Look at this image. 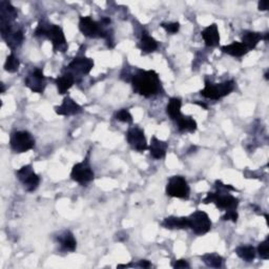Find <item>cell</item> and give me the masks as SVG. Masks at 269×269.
I'll return each mask as SVG.
<instances>
[{
  "label": "cell",
  "instance_id": "1",
  "mask_svg": "<svg viewBox=\"0 0 269 269\" xmlns=\"http://www.w3.org/2000/svg\"><path fill=\"white\" fill-rule=\"evenodd\" d=\"M134 93L149 98L158 95L162 91V84L159 75L155 71H139L132 78Z\"/></svg>",
  "mask_w": 269,
  "mask_h": 269
},
{
  "label": "cell",
  "instance_id": "2",
  "mask_svg": "<svg viewBox=\"0 0 269 269\" xmlns=\"http://www.w3.org/2000/svg\"><path fill=\"white\" fill-rule=\"evenodd\" d=\"M216 188L217 192L208 193L203 200V203H215L219 209H223L225 212L237 211L239 206V200L228 193L229 191H236V188L231 185L223 184L221 181L216 182Z\"/></svg>",
  "mask_w": 269,
  "mask_h": 269
},
{
  "label": "cell",
  "instance_id": "3",
  "mask_svg": "<svg viewBox=\"0 0 269 269\" xmlns=\"http://www.w3.org/2000/svg\"><path fill=\"white\" fill-rule=\"evenodd\" d=\"M34 35L36 37H45L53 44V49L55 52L64 53L67 49L66 39L63 33V29L56 24H52L46 20H41L38 23Z\"/></svg>",
  "mask_w": 269,
  "mask_h": 269
},
{
  "label": "cell",
  "instance_id": "4",
  "mask_svg": "<svg viewBox=\"0 0 269 269\" xmlns=\"http://www.w3.org/2000/svg\"><path fill=\"white\" fill-rule=\"evenodd\" d=\"M236 83L234 80H228L222 83H214L212 81H205V87L200 92L201 96L212 99V100H219L227 95L231 94L235 89Z\"/></svg>",
  "mask_w": 269,
  "mask_h": 269
},
{
  "label": "cell",
  "instance_id": "5",
  "mask_svg": "<svg viewBox=\"0 0 269 269\" xmlns=\"http://www.w3.org/2000/svg\"><path fill=\"white\" fill-rule=\"evenodd\" d=\"M9 146L16 154L26 153L34 148L35 139L26 131L14 132L9 138Z\"/></svg>",
  "mask_w": 269,
  "mask_h": 269
},
{
  "label": "cell",
  "instance_id": "6",
  "mask_svg": "<svg viewBox=\"0 0 269 269\" xmlns=\"http://www.w3.org/2000/svg\"><path fill=\"white\" fill-rule=\"evenodd\" d=\"M0 32H1L3 40L12 51H14L19 45H21L24 40L23 31L21 28L17 27V25L14 23L0 24Z\"/></svg>",
  "mask_w": 269,
  "mask_h": 269
},
{
  "label": "cell",
  "instance_id": "7",
  "mask_svg": "<svg viewBox=\"0 0 269 269\" xmlns=\"http://www.w3.org/2000/svg\"><path fill=\"white\" fill-rule=\"evenodd\" d=\"M191 188L188 186L187 181L181 176H174L169 179L166 185V195L173 198L187 199L189 198Z\"/></svg>",
  "mask_w": 269,
  "mask_h": 269
},
{
  "label": "cell",
  "instance_id": "8",
  "mask_svg": "<svg viewBox=\"0 0 269 269\" xmlns=\"http://www.w3.org/2000/svg\"><path fill=\"white\" fill-rule=\"evenodd\" d=\"M189 228L198 235L203 236L212 229V221L208 215L202 211H197L188 217Z\"/></svg>",
  "mask_w": 269,
  "mask_h": 269
},
{
  "label": "cell",
  "instance_id": "9",
  "mask_svg": "<svg viewBox=\"0 0 269 269\" xmlns=\"http://www.w3.org/2000/svg\"><path fill=\"white\" fill-rule=\"evenodd\" d=\"M93 67H94L93 59L82 56V57L74 58L73 61L66 66L65 72L73 75L76 80L78 81V78L88 75L89 73H91Z\"/></svg>",
  "mask_w": 269,
  "mask_h": 269
},
{
  "label": "cell",
  "instance_id": "10",
  "mask_svg": "<svg viewBox=\"0 0 269 269\" xmlns=\"http://www.w3.org/2000/svg\"><path fill=\"white\" fill-rule=\"evenodd\" d=\"M18 180L20 181L27 192H34L40 184V178L34 172L32 165H24L16 172Z\"/></svg>",
  "mask_w": 269,
  "mask_h": 269
},
{
  "label": "cell",
  "instance_id": "11",
  "mask_svg": "<svg viewBox=\"0 0 269 269\" xmlns=\"http://www.w3.org/2000/svg\"><path fill=\"white\" fill-rule=\"evenodd\" d=\"M71 177L75 182H78L82 185H85L94 180L95 174L91 165H89L87 159H85L84 161L80 163H77L74 165L71 173Z\"/></svg>",
  "mask_w": 269,
  "mask_h": 269
},
{
  "label": "cell",
  "instance_id": "12",
  "mask_svg": "<svg viewBox=\"0 0 269 269\" xmlns=\"http://www.w3.org/2000/svg\"><path fill=\"white\" fill-rule=\"evenodd\" d=\"M126 138L128 144L137 152L142 153L148 148L144 132L139 127H133L128 129Z\"/></svg>",
  "mask_w": 269,
  "mask_h": 269
},
{
  "label": "cell",
  "instance_id": "13",
  "mask_svg": "<svg viewBox=\"0 0 269 269\" xmlns=\"http://www.w3.org/2000/svg\"><path fill=\"white\" fill-rule=\"evenodd\" d=\"M25 85L31 89L33 93L41 94L44 92L46 83H45V76L41 69L36 68L32 73H29L25 78L24 81Z\"/></svg>",
  "mask_w": 269,
  "mask_h": 269
},
{
  "label": "cell",
  "instance_id": "14",
  "mask_svg": "<svg viewBox=\"0 0 269 269\" xmlns=\"http://www.w3.org/2000/svg\"><path fill=\"white\" fill-rule=\"evenodd\" d=\"M54 109L57 115L72 116L80 113L82 111V107L78 103H76V101H74L71 97L67 96L63 99L62 104L59 106H55Z\"/></svg>",
  "mask_w": 269,
  "mask_h": 269
},
{
  "label": "cell",
  "instance_id": "15",
  "mask_svg": "<svg viewBox=\"0 0 269 269\" xmlns=\"http://www.w3.org/2000/svg\"><path fill=\"white\" fill-rule=\"evenodd\" d=\"M201 36L204 39L205 45L208 47H215L220 44V33H219L218 25L216 23L205 27L201 33Z\"/></svg>",
  "mask_w": 269,
  "mask_h": 269
},
{
  "label": "cell",
  "instance_id": "16",
  "mask_svg": "<svg viewBox=\"0 0 269 269\" xmlns=\"http://www.w3.org/2000/svg\"><path fill=\"white\" fill-rule=\"evenodd\" d=\"M18 17L17 9L9 1L0 2V24L13 23Z\"/></svg>",
  "mask_w": 269,
  "mask_h": 269
},
{
  "label": "cell",
  "instance_id": "17",
  "mask_svg": "<svg viewBox=\"0 0 269 269\" xmlns=\"http://www.w3.org/2000/svg\"><path fill=\"white\" fill-rule=\"evenodd\" d=\"M77 80L73 75L64 71V73L60 76H58L55 80V83H56L57 89H58V94H60V95L65 94L68 89L74 85V83Z\"/></svg>",
  "mask_w": 269,
  "mask_h": 269
},
{
  "label": "cell",
  "instance_id": "18",
  "mask_svg": "<svg viewBox=\"0 0 269 269\" xmlns=\"http://www.w3.org/2000/svg\"><path fill=\"white\" fill-rule=\"evenodd\" d=\"M167 147H168V144L166 142L159 140L157 137H153L151 145L148 146V149H149V153H151V156L154 159L159 160V159H162L165 157L166 152H167Z\"/></svg>",
  "mask_w": 269,
  "mask_h": 269
},
{
  "label": "cell",
  "instance_id": "19",
  "mask_svg": "<svg viewBox=\"0 0 269 269\" xmlns=\"http://www.w3.org/2000/svg\"><path fill=\"white\" fill-rule=\"evenodd\" d=\"M161 225L166 229H187L189 228L188 218L186 217H167Z\"/></svg>",
  "mask_w": 269,
  "mask_h": 269
},
{
  "label": "cell",
  "instance_id": "20",
  "mask_svg": "<svg viewBox=\"0 0 269 269\" xmlns=\"http://www.w3.org/2000/svg\"><path fill=\"white\" fill-rule=\"evenodd\" d=\"M158 46H159V44L155 38L149 36L146 32L142 33L141 40H140V42L138 43V47L140 48V51L142 52L143 55L151 54V53L155 52L156 49L158 48Z\"/></svg>",
  "mask_w": 269,
  "mask_h": 269
},
{
  "label": "cell",
  "instance_id": "21",
  "mask_svg": "<svg viewBox=\"0 0 269 269\" xmlns=\"http://www.w3.org/2000/svg\"><path fill=\"white\" fill-rule=\"evenodd\" d=\"M177 127L178 131L181 133H194L197 129V122L195 119L191 116H184L181 115L177 120Z\"/></svg>",
  "mask_w": 269,
  "mask_h": 269
},
{
  "label": "cell",
  "instance_id": "22",
  "mask_svg": "<svg viewBox=\"0 0 269 269\" xmlns=\"http://www.w3.org/2000/svg\"><path fill=\"white\" fill-rule=\"evenodd\" d=\"M58 242L61 246V249L64 252H75L77 247V241L74 235L71 232H64L58 237Z\"/></svg>",
  "mask_w": 269,
  "mask_h": 269
},
{
  "label": "cell",
  "instance_id": "23",
  "mask_svg": "<svg viewBox=\"0 0 269 269\" xmlns=\"http://www.w3.org/2000/svg\"><path fill=\"white\" fill-rule=\"evenodd\" d=\"M263 39V36L258 32H252L246 31L242 35V43L247 48V51H252V49L256 48L258 43L260 42Z\"/></svg>",
  "mask_w": 269,
  "mask_h": 269
},
{
  "label": "cell",
  "instance_id": "24",
  "mask_svg": "<svg viewBox=\"0 0 269 269\" xmlns=\"http://www.w3.org/2000/svg\"><path fill=\"white\" fill-rule=\"evenodd\" d=\"M221 51L225 54H228L234 57H243L244 55H246L248 53L247 48L244 46V44L242 42H238V41H234L233 43L228 44V45H223L221 47Z\"/></svg>",
  "mask_w": 269,
  "mask_h": 269
},
{
  "label": "cell",
  "instance_id": "25",
  "mask_svg": "<svg viewBox=\"0 0 269 269\" xmlns=\"http://www.w3.org/2000/svg\"><path fill=\"white\" fill-rule=\"evenodd\" d=\"M181 106H182V101L180 98L174 97L169 100L167 106H166V114L169 116V118L172 120L176 121L177 119L180 117L181 114Z\"/></svg>",
  "mask_w": 269,
  "mask_h": 269
},
{
  "label": "cell",
  "instance_id": "26",
  "mask_svg": "<svg viewBox=\"0 0 269 269\" xmlns=\"http://www.w3.org/2000/svg\"><path fill=\"white\" fill-rule=\"evenodd\" d=\"M236 254L240 257L242 260H244L246 262H252L255 260L257 252H256V248L254 246L242 245V246H239L236 249Z\"/></svg>",
  "mask_w": 269,
  "mask_h": 269
},
{
  "label": "cell",
  "instance_id": "27",
  "mask_svg": "<svg viewBox=\"0 0 269 269\" xmlns=\"http://www.w3.org/2000/svg\"><path fill=\"white\" fill-rule=\"evenodd\" d=\"M201 259L208 267L220 268L223 265V258L217 254H206Z\"/></svg>",
  "mask_w": 269,
  "mask_h": 269
},
{
  "label": "cell",
  "instance_id": "28",
  "mask_svg": "<svg viewBox=\"0 0 269 269\" xmlns=\"http://www.w3.org/2000/svg\"><path fill=\"white\" fill-rule=\"evenodd\" d=\"M19 66H20V62H19V59L14 55L11 54L6 57V60L4 63V69L8 73H16Z\"/></svg>",
  "mask_w": 269,
  "mask_h": 269
},
{
  "label": "cell",
  "instance_id": "29",
  "mask_svg": "<svg viewBox=\"0 0 269 269\" xmlns=\"http://www.w3.org/2000/svg\"><path fill=\"white\" fill-rule=\"evenodd\" d=\"M258 253L263 260L269 259V237H267L263 242H261L258 246Z\"/></svg>",
  "mask_w": 269,
  "mask_h": 269
},
{
  "label": "cell",
  "instance_id": "30",
  "mask_svg": "<svg viewBox=\"0 0 269 269\" xmlns=\"http://www.w3.org/2000/svg\"><path fill=\"white\" fill-rule=\"evenodd\" d=\"M116 119L118 121L123 122V123H132L133 122V116L129 113L127 109L123 108L121 111H119L116 115Z\"/></svg>",
  "mask_w": 269,
  "mask_h": 269
},
{
  "label": "cell",
  "instance_id": "31",
  "mask_svg": "<svg viewBox=\"0 0 269 269\" xmlns=\"http://www.w3.org/2000/svg\"><path fill=\"white\" fill-rule=\"evenodd\" d=\"M161 26L165 29L168 34H176L180 29V23L179 22H169V23H162Z\"/></svg>",
  "mask_w": 269,
  "mask_h": 269
},
{
  "label": "cell",
  "instance_id": "32",
  "mask_svg": "<svg viewBox=\"0 0 269 269\" xmlns=\"http://www.w3.org/2000/svg\"><path fill=\"white\" fill-rule=\"evenodd\" d=\"M239 215L237 213V211H231V212H226V214L222 217V219L224 221H232L234 223H236L238 221Z\"/></svg>",
  "mask_w": 269,
  "mask_h": 269
},
{
  "label": "cell",
  "instance_id": "33",
  "mask_svg": "<svg viewBox=\"0 0 269 269\" xmlns=\"http://www.w3.org/2000/svg\"><path fill=\"white\" fill-rule=\"evenodd\" d=\"M173 266L174 268H189V264L185 260H178Z\"/></svg>",
  "mask_w": 269,
  "mask_h": 269
},
{
  "label": "cell",
  "instance_id": "34",
  "mask_svg": "<svg viewBox=\"0 0 269 269\" xmlns=\"http://www.w3.org/2000/svg\"><path fill=\"white\" fill-rule=\"evenodd\" d=\"M259 9L260 11H267L268 9V1H265V0H261V1H259Z\"/></svg>",
  "mask_w": 269,
  "mask_h": 269
},
{
  "label": "cell",
  "instance_id": "35",
  "mask_svg": "<svg viewBox=\"0 0 269 269\" xmlns=\"http://www.w3.org/2000/svg\"><path fill=\"white\" fill-rule=\"evenodd\" d=\"M138 266L141 267V268H149L152 266V264H151V262L147 261V260H141L140 262H139Z\"/></svg>",
  "mask_w": 269,
  "mask_h": 269
},
{
  "label": "cell",
  "instance_id": "36",
  "mask_svg": "<svg viewBox=\"0 0 269 269\" xmlns=\"http://www.w3.org/2000/svg\"><path fill=\"white\" fill-rule=\"evenodd\" d=\"M0 85H1V93H4V85H3V83H1Z\"/></svg>",
  "mask_w": 269,
  "mask_h": 269
},
{
  "label": "cell",
  "instance_id": "37",
  "mask_svg": "<svg viewBox=\"0 0 269 269\" xmlns=\"http://www.w3.org/2000/svg\"><path fill=\"white\" fill-rule=\"evenodd\" d=\"M265 78H266L267 80H268V73H266V74H265Z\"/></svg>",
  "mask_w": 269,
  "mask_h": 269
}]
</instances>
